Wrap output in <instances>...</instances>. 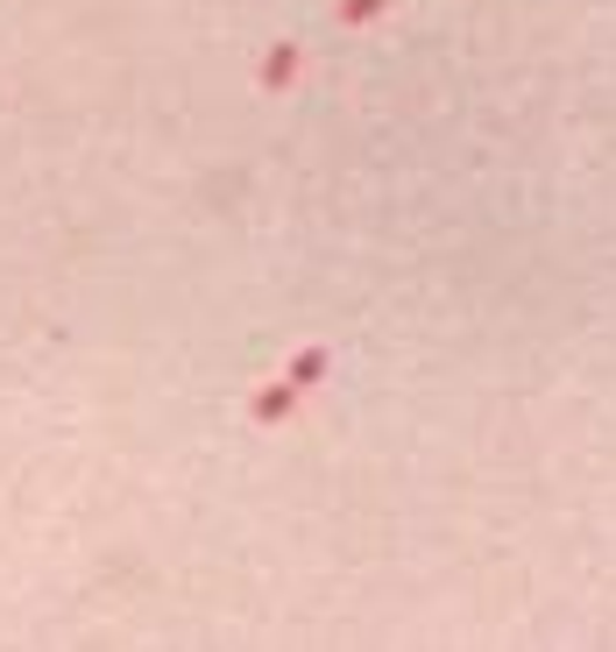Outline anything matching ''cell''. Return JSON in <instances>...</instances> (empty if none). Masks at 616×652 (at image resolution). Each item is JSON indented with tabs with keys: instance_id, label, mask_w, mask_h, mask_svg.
Instances as JSON below:
<instances>
[{
	"instance_id": "obj_1",
	"label": "cell",
	"mask_w": 616,
	"mask_h": 652,
	"mask_svg": "<svg viewBox=\"0 0 616 652\" xmlns=\"http://www.w3.org/2000/svg\"><path fill=\"white\" fill-rule=\"evenodd\" d=\"M298 383H269V391H256V405H248V412H256V426H277V418H291V405H298Z\"/></svg>"
},
{
	"instance_id": "obj_2",
	"label": "cell",
	"mask_w": 616,
	"mask_h": 652,
	"mask_svg": "<svg viewBox=\"0 0 616 652\" xmlns=\"http://www.w3.org/2000/svg\"><path fill=\"white\" fill-rule=\"evenodd\" d=\"M298 79V43H269V57H262V92H284Z\"/></svg>"
},
{
	"instance_id": "obj_3",
	"label": "cell",
	"mask_w": 616,
	"mask_h": 652,
	"mask_svg": "<svg viewBox=\"0 0 616 652\" xmlns=\"http://www.w3.org/2000/svg\"><path fill=\"white\" fill-rule=\"evenodd\" d=\"M326 369H334V355H326V348H298V355H291V369H284V383H298V391H312V383H319Z\"/></svg>"
},
{
	"instance_id": "obj_4",
	"label": "cell",
	"mask_w": 616,
	"mask_h": 652,
	"mask_svg": "<svg viewBox=\"0 0 616 652\" xmlns=\"http://www.w3.org/2000/svg\"><path fill=\"white\" fill-rule=\"evenodd\" d=\"M382 8H390V0H340V22H348V29H361V22H376Z\"/></svg>"
}]
</instances>
